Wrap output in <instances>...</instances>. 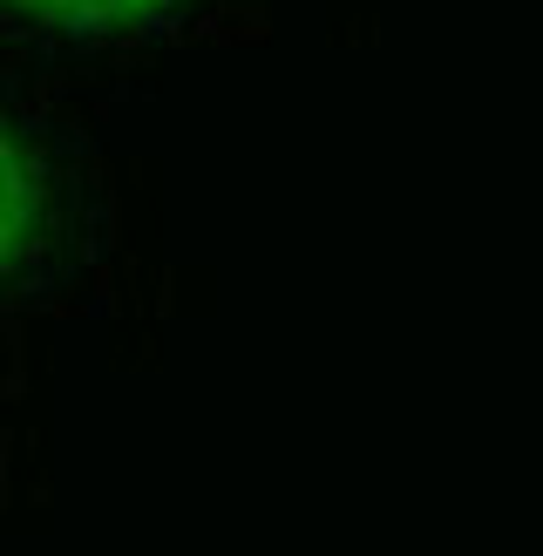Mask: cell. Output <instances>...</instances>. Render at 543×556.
<instances>
[{
	"label": "cell",
	"mask_w": 543,
	"mask_h": 556,
	"mask_svg": "<svg viewBox=\"0 0 543 556\" xmlns=\"http://www.w3.org/2000/svg\"><path fill=\"white\" fill-rule=\"evenodd\" d=\"M35 217H41V190H35V163L14 143V129L0 123V271H8L27 238H35Z\"/></svg>",
	"instance_id": "obj_1"
},
{
	"label": "cell",
	"mask_w": 543,
	"mask_h": 556,
	"mask_svg": "<svg viewBox=\"0 0 543 556\" xmlns=\"http://www.w3.org/2000/svg\"><path fill=\"white\" fill-rule=\"evenodd\" d=\"M8 8L54 21V27H129V21H150L163 14L171 0H8Z\"/></svg>",
	"instance_id": "obj_2"
}]
</instances>
